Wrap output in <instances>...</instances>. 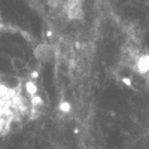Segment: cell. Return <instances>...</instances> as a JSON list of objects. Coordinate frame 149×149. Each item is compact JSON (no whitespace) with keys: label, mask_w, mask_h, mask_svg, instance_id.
Segmentation results:
<instances>
[{"label":"cell","mask_w":149,"mask_h":149,"mask_svg":"<svg viewBox=\"0 0 149 149\" xmlns=\"http://www.w3.org/2000/svg\"><path fill=\"white\" fill-rule=\"evenodd\" d=\"M6 30H9V27H8V24L3 21L2 15H0V31H6Z\"/></svg>","instance_id":"cell-4"},{"label":"cell","mask_w":149,"mask_h":149,"mask_svg":"<svg viewBox=\"0 0 149 149\" xmlns=\"http://www.w3.org/2000/svg\"><path fill=\"white\" fill-rule=\"evenodd\" d=\"M43 95L36 74L9 84L0 74V134L9 133L43 113Z\"/></svg>","instance_id":"cell-1"},{"label":"cell","mask_w":149,"mask_h":149,"mask_svg":"<svg viewBox=\"0 0 149 149\" xmlns=\"http://www.w3.org/2000/svg\"><path fill=\"white\" fill-rule=\"evenodd\" d=\"M49 8L57 15H61L64 18H78V15L82 12L84 0H48Z\"/></svg>","instance_id":"cell-3"},{"label":"cell","mask_w":149,"mask_h":149,"mask_svg":"<svg viewBox=\"0 0 149 149\" xmlns=\"http://www.w3.org/2000/svg\"><path fill=\"white\" fill-rule=\"evenodd\" d=\"M116 72L125 73L139 86L149 90V48L136 33H128L121 46Z\"/></svg>","instance_id":"cell-2"}]
</instances>
